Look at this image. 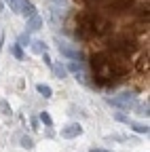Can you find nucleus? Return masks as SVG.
I'll use <instances>...</instances> for the list:
<instances>
[{
    "label": "nucleus",
    "mask_w": 150,
    "mask_h": 152,
    "mask_svg": "<svg viewBox=\"0 0 150 152\" xmlns=\"http://www.w3.org/2000/svg\"><path fill=\"white\" fill-rule=\"evenodd\" d=\"M21 146H23L26 150H32V148H34V142H32L28 135H23V137H21Z\"/></svg>",
    "instance_id": "obj_19"
},
{
    "label": "nucleus",
    "mask_w": 150,
    "mask_h": 152,
    "mask_svg": "<svg viewBox=\"0 0 150 152\" xmlns=\"http://www.w3.org/2000/svg\"><path fill=\"white\" fill-rule=\"evenodd\" d=\"M42 17L40 15H32V17H28V23H26V32L28 34H32V32H38L40 28H42Z\"/></svg>",
    "instance_id": "obj_7"
},
{
    "label": "nucleus",
    "mask_w": 150,
    "mask_h": 152,
    "mask_svg": "<svg viewBox=\"0 0 150 152\" xmlns=\"http://www.w3.org/2000/svg\"><path fill=\"white\" fill-rule=\"evenodd\" d=\"M80 133H83V127H80L78 123H70V125H66V127L61 129V137L72 140V137H78Z\"/></svg>",
    "instance_id": "obj_6"
},
{
    "label": "nucleus",
    "mask_w": 150,
    "mask_h": 152,
    "mask_svg": "<svg viewBox=\"0 0 150 152\" xmlns=\"http://www.w3.org/2000/svg\"><path fill=\"white\" fill-rule=\"evenodd\" d=\"M17 45H19V47H28V45H30V34H28V32L21 34L19 38H17Z\"/></svg>",
    "instance_id": "obj_16"
},
{
    "label": "nucleus",
    "mask_w": 150,
    "mask_h": 152,
    "mask_svg": "<svg viewBox=\"0 0 150 152\" xmlns=\"http://www.w3.org/2000/svg\"><path fill=\"white\" fill-rule=\"evenodd\" d=\"M66 70H70V72H74V74H76V72H83V64H80V61H70V64L66 66Z\"/></svg>",
    "instance_id": "obj_13"
},
{
    "label": "nucleus",
    "mask_w": 150,
    "mask_h": 152,
    "mask_svg": "<svg viewBox=\"0 0 150 152\" xmlns=\"http://www.w3.org/2000/svg\"><path fill=\"white\" fill-rule=\"evenodd\" d=\"M127 125H131L135 133H148V125H142V123H127Z\"/></svg>",
    "instance_id": "obj_12"
},
{
    "label": "nucleus",
    "mask_w": 150,
    "mask_h": 152,
    "mask_svg": "<svg viewBox=\"0 0 150 152\" xmlns=\"http://www.w3.org/2000/svg\"><path fill=\"white\" fill-rule=\"evenodd\" d=\"M89 152H110V150H104V148H91Z\"/></svg>",
    "instance_id": "obj_23"
},
{
    "label": "nucleus",
    "mask_w": 150,
    "mask_h": 152,
    "mask_svg": "<svg viewBox=\"0 0 150 152\" xmlns=\"http://www.w3.org/2000/svg\"><path fill=\"white\" fill-rule=\"evenodd\" d=\"M0 9H2V4H0Z\"/></svg>",
    "instance_id": "obj_25"
},
{
    "label": "nucleus",
    "mask_w": 150,
    "mask_h": 152,
    "mask_svg": "<svg viewBox=\"0 0 150 152\" xmlns=\"http://www.w3.org/2000/svg\"><path fill=\"white\" fill-rule=\"evenodd\" d=\"M131 7H133V0H112V2L108 4V11H112V13H125Z\"/></svg>",
    "instance_id": "obj_5"
},
{
    "label": "nucleus",
    "mask_w": 150,
    "mask_h": 152,
    "mask_svg": "<svg viewBox=\"0 0 150 152\" xmlns=\"http://www.w3.org/2000/svg\"><path fill=\"white\" fill-rule=\"evenodd\" d=\"M110 49L116 51V53H123V55L133 53L135 51V40H131V38H127V36H116V38L110 40Z\"/></svg>",
    "instance_id": "obj_2"
},
{
    "label": "nucleus",
    "mask_w": 150,
    "mask_h": 152,
    "mask_svg": "<svg viewBox=\"0 0 150 152\" xmlns=\"http://www.w3.org/2000/svg\"><path fill=\"white\" fill-rule=\"evenodd\" d=\"M76 2H85V4H91V2H100V0H76Z\"/></svg>",
    "instance_id": "obj_24"
},
{
    "label": "nucleus",
    "mask_w": 150,
    "mask_h": 152,
    "mask_svg": "<svg viewBox=\"0 0 150 152\" xmlns=\"http://www.w3.org/2000/svg\"><path fill=\"white\" fill-rule=\"evenodd\" d=\"M0 112H2V114H7V116L11 114V106H9V102H7V99H2V102H0Z\"/></svg>",
    "instance_id": "obj_20"
},
{
    "label": "nucleus",
    "mask_w": 150,
    "mask_h": 152,
    "mask_svg": "<svg viewBox=\"0 0 150 152\" xmlns=\"http://www.w3.org/2000/svg\"><path fill=\"white\" fill-rule=\"evenodd\" d=\"M57 51H59L64 57H68V59H74V61H80V59H83V53H80L76 47H72V45H68V42H64V40H57Z\"/></svg>",
    "instance_id": "obj_4"
},
{
    "label": "nucleus",
    "mask_w": 150,
    "mask_h": 152,
    "mask_svg": "<svg viewBox=\"0 0 150 152\" xmlns=\"http://www.w3.org/2000/svg\"><path fill=\"white\" fill-rule=\"evenodd\" d=\"M51 70H53V74L57 76V78H66V76H68L66 66H51Z\"/></svg>",
    "instance_id": "obj_10"
},
{
    "label": "nucleus",
    "mask_w": 150,
    "mask_h": 152,
    "mask_svg": "<svg viewBox=\"0 0 150 152\" xmlns=\"http://www.w3.org/2000/svg\"><path fill=\"white\" fill-rule=\"evenodd\" d=\"M7 4L11 7V11L19 13V9H21V0H7Z\"/></svg>",
    "instance_id": "obj_17"
},
{
    "label": "nucleus",
    "mask_w": 150,
    "mask_h": 152,
    "mask_svg": "<svg viewBox=\"0 0 150 152\" xmlns=\"http://www.w3.org/2000/svg\"><path fill=\"white\" fill-rule=\"evenodd\" d=\"M36 91H38L42 97H47V99H49V97H53V89H51L49 85H42V83H40V85H36Z\"/></svg>",
    "instance_id": "obj_9"
},
{
    "label": "nucleus",
    "mask_w": 150,
    "mask_h": 152,
    "mask_svg": "<svg viewBox=\"0 0 150 152\" xmlns=\"http://www.w3.org/2000/svg\"><path fill=\"white\" fill-rule=\"evenodd\" d=\"M110 106H116V108H123V110H129V108H133L135 106V93H129V91H125V93H121V95H114V97H108L106 99Z\"/></svg>",
    "instance_id": "obj_3"
},
{
    "label": "nucleus",
    "mask_w": 150,
    "mask_h": 152,
    "mask_svg": "<svg viewBox=\"0 0 150 152\" xmlns=\"http://www.w3.org/2000/svg\"><path fill=\"white\" fill-rule=\"evenodd\" d=\"M40 121H42L47 127H51V125H53V118H51V114H49V112H40Z\"/></svg>",
    "instance_id": "obj_18"
},
{
    "label": "nucleus",
    "mask_w": 150,
    "mask_h": 152,
    "mask_svg": "<svg viewBox=\"0 0 150 152\" xmlns=\"http://www.w3.org/2000/svg\"><path fill=\"white\" fill-rule=\"evenodd\" d=\"M11 53H13V57H17V59H23V51H21L19 45H11Z\"/></svg>",
    "instance_id": "obj_15"
},
{
    "label": "nucleus",
    "mask_w": 150,
    "mask_h": 152,
    "mask_svg": "<svg viewBox=\"0 0 150 152\" xmlns=\"http://www.w3.org/2000/svg\"><path fill=\"white\" fill-rule=\"evenodd\" d=\"M42 57H45V64H47V66L51 68V66H53V61H51V57H49V53H47V51L42 53Z\"/></svg>",
    "instance_id": "obj_22"
},
{
    "label": "nucleus",
    "mask_w": 150,
    "mask_h": 152,
    "mask_svg": "<svg viewBox=\"0 0 150 152\" xmlns=\"http://www.w3.org/2000/svg\"><path fill=\"white\" fill-rule=\"evenodd\" d=\"M19 13L28 19V17H32V15H36V7L30 2V0H23V4H21V9H19Z\"/></svg>",
    "instance_id": "obj_8"
},
{
    "label": "nucleus",
    "mask_w": 150,
    "mask_h": 152,
    "mask_svg": "<svg viewBox=\"0 0 150 152\" xmlns=\"http://www.w3.org/2000/svg\"><path fill=\"white\" fill-rule=\"evenodd\" d=\"M93 13H83L78 19H76V36L83 38V40H89L91 36H95V32H93Z\"/></svg>",
    "instance_id": "obj_1"
},
{
    "label": "nucleus",
    "mask_w": 150,
    "mask_h": 152,
    "mask_svg": "<svg viewBox=\"0 0 150 152\" xmlns=\"http://www.w3.org/2000/svg\"><path fill=\"white\" fill-rule=\"evenodd\" d=\"M32 45V51L34 53H45L47 51V45L42 42V40H34V42H30Z\"/></svg>",
    "instance_id": "obj_11"
},
{
    "label": "nucleus",
    "mask_w": 150,
    "mask_h": 152,
    "mask_svg": "<svg viewBox=\"0 0 150 152\" xmlns=\"http://www.w3.org/2000/svg\"><path fill=\"white\" fill-rule=\"evenodd\" d=\"M47 2L55 9H68V0H47Z\"/></svg>",
    "instance_id": "obj_14"
},
{
    "label": "nucleus",
    "mask_w": 150,
    "mask_h": 152,
    "mask_svg": "<svg viewBox=\"0 0 150 152\" xmlns=\"http://www.w3.org/2000/svg\"><path fill=\"white\" fill-rule=\"evenodd\" d=\"M114 121H119V123H129V118L125 116V114H121V112L114 114Z\"/></svg>",
    "instance_id": "obj_21"
}]
</instances>
